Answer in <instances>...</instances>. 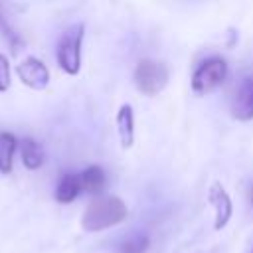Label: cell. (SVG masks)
<instances>
[{"label":"cell","mask_w":253,"mask_h":253,"mask_svg":"<svg viewBox=\"0 0 253 253\" xmlns=\"http://www.w3.org/2000/svg\"><path fill=\"white\" fill-rule=\"evenodd\" d=\"M126 215L128 208L119 196H99L85 208L81 215V227L89 233L105 231L121 223Z\"/></svg>","instance_id":"6da1fadb"},{"label":"cell","mask_w":253,"mask_h":253,"mask_svg":"<svg viewBox=\"0 0 253 253\" xmlns=\"http://www.w3.org/2000/svg\"><path fill=\"white\" fill-rule=\"evenodd\" d=\"M231 117L237 121H251L253 119V77H243L239 85L233 91L231 105H229Z\"/></svg>","instance_id":"8992f818"},{"label":"cell","mask_w":253,"mask_h":253,"mask_svg":"<svg viewBox=\"0 0 253 253\" xmlns=\"http://www.w3.org/2000/svg\"><path fill=\"white\" fill-rule=\"evenodd\" d=\"M227 77V63L221 57H210L202 61L192 75V91L196 95H208L215 91Z\"/></svg>","instance_id":"277c9868"},{"label":"cell","mask_w":253,"mask_h":253,"mask_svg":"<svg viewBox=\"0 0 253 253\" xmlns=\"http://www.w3.org/2000/svg\"><path fill=\"white\" fill-rule=\"evenodd\" d=\"M10 87V63L8 57L0 53V93Z\"/></svg>","instance_id":"9a60e30c"},{"label":"cell","mask_w":253,"mask_h":253,"mask_svg":"<svg viewBox=\"0 0 253 253\" xmlns=\"http://www.w3.org/2000/svg\"><path fill=\"white\" fill-rule=\"evenodd\" d=\"M79 180H81V190L87 192V194H101L107 186V174L101 166H87L81 174H79Z\"/></svg>","instance_id":"30bf717a"},{"label":"cell","mask_w":253,"mask_h":253,"mask_svg":"<svg viewBox=\"0 0 253 253\" xmlns=\"http://www.w3.org/2000/svg\"><path fill=\"white\" fill-rule=\"evenodd\" d=\"M168 77H170V73H168L166 63L156 61V59L138 61V65L134 67V73H132V81H134L136 89L148 97L158 95L166 87Z\"/></svg>","instance_id":"3957f363"},{"label":"cell","mask_w":253,"mask_h":253,"mask_svg":"<svg viewBox=\"0 0 253 253\" xmlns=\"http://www.w3.org/2000/svg\"><path fill=\"white\" fill-rule=\"evenodd\" d=\"M249 196H251V202H253V188H251V192H249Z\"/></svg>","instance_id":"2e32d148"},{"label":"cell","mask_w":253,"mask_h":253,"mask_svg":"<svg viewBox=\"0 0 253 253\" xmlns=\"http://www.w3.org/2000/svg\"><path fill=\"white\" fill-rule=\"evenodd\" d=\"M18 140L12 132H0V172L10 174L14 166V154L18 148Z\"/></svg>","instance_id":"7c38bea8"},{"label":"cell","mask_w":253,"mask_h":253,"mask_svg":"<svg viewBox=\"0 0 253 253\" xmlns=\"http://www.w3.org/2000/svg\"><path fill=\"white\" fill-rule=\"evenodd\" d=\"M16 73L20 77V81L24 85H28L34 91H43L49 83V69L45 67V63L38 57H26L22 63H18Z\"/></svg>","instance_id":"5b68a950"},{"label":"cell","mask_w":253,"mask_h":253,"mask_svg":"<svg viewBox=\"0 0 253 253\" xmlns=\"http://www.w3.org/2000/svg\"><path fill=\"white\" fill-rule=\"evenodd\" d=\"M83 36H85V26L83 24H73L69 26L57 43V65L67 73V75H77L81 69V45H83Z\"/></svg>","instance_id":"7a4b0ae2"},{"label":"cell","mask_w":253,"mask_h":253,"mask_svg":"<svg viewBox=\"0 0 253 253\" xmlns=\"http://www.w3.org/2000/svg\"><path fill=\"white\" fill-rule=\"evenodd\" d=\"M208 200L210 204L213 206V211H215V223L213 227L219 231L227 225V221L231 219V213H233V204H231V198L229 194L225 192V188L221 186V182H213L210 186V192H208Z\"/></svg>","instance_id":"52a82bcc"},{"label":"cell","mask_w":253,"mask_h":253,"mask_svg":"<svg viewBox=\"0 0 253 253\" xmlns=\"http://www.w3.org/2000/svg\"><path fill=\"white\" fill-rule=\"evenodd\" d=\"M20 156L28 170H38L43 164V150H42L40 142H36L30 136L20 140Z\"/></svg>","instance_id":"8fae6325"},{"label":"cell","mask_w":253,"mask_h":253,"mask_svg":"<svg viewBox=\"0 0 253 253\" xmlns=\"http://www.w3.org/2000/svg\"><path fill=\"white\" fill-rule=\"evenodd\" d=\"M117 130L123 148H130L134 144V113L130 105H121L117 111Z\"/></svg>","instance_id":"ba28073f"},{"label":"cell","mask_w":253,"mask_h":253,"mask_svg":"<svg viewBox=\"0 0 253 253\" xmlns=\"http://www.w3.org/2000/svg\"><path fill=\"white\" fill-rule=\"evenodd\" d=\"M150 245V239L146 233H130L126 237H123V241L119 243V253H146Z\"/></svg>","instance_id":"5bb4252c"},{"label":"cell","mask_w":253,"mask_h":253,"mask_svg":"<svg viewBox=\"0 0 253 253\" xmlns=\"http://www.w3.org/2000/svg\"><path fill=\"white\" fill-rule=\"evenodd\" d=\"M81 180H79V174H73V172H67L59 178L57 186H55V200L59 204H69L73 202L79 194H81Z\"/></svg>","instance_id":"9c48e42d"},{"label":"cell","mask_w":253,"mask_h":253,"mask_svg":"<svg viewBox=\"0 0 253 253\" xmlns=\"http://www.w3.org/2000/svg\"><path fill=\"white\" fill-rule=\"evenodd\" d=\"M0 34H2V38L8 42V45L12 47L14 53H18V51L24 47V40H22V36L16 32V28H14L12 22L8 20V16H6V12H4L2 6H0Z\"/></svg>","instance_id":"4fadbf2b"},{"label":"cell","mask_w":253,"mask_h":253,"mask_svg":"<svg viewBox=\"0 0 253 253\" xmlns=\"http://www.w3.org/2000/svg\"><path fill=\"white\" fill-rule=\"evenodd\" d=\"M251 253H253V249H251Z\"/></svg>","instance_id":"e0dca14e"}]
</instances>
